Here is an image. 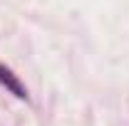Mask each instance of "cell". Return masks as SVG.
Masks as SVG:
<instances>
[{
	"mask_svg": "<svg viewBox=\"0 0 129 126\" xmlns=\"http://www.w3.org/2000/svg\"><path fill=\"white\" fill-rule=\"evenodd\" d=\"M0 84H3L8 92H13L17 99H25V101H27V89L22 87V82L17 79V74H13V69L5 67V64H0Z\"/></svg>",
	"mask_w": 129,
	"mask_h": 126,
	"instance_id": "cell-1",
	"label": "cell"
}]
</instances>
